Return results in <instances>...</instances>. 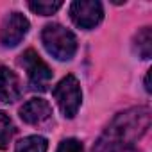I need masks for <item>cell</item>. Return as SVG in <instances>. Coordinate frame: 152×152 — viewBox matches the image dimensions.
Returning <instances> with one entry per match:
<instances>
[{
	"instance_id": "obj_12",
	"label": "cell",
	"mask_w": 152,
	"mask_h": 152,
	"mask_svg": "<svg viewBox=\"0 0 152 152\" xmlns=\"http://www.w3.org/2000/svg\"><path fill=\"white\" fill-rule=\"evenodd\" d=\"M63 6V2H29V7L31 11H34L36 15H41V16H48V15H54L59 7Z\"/></svg>"
},
{
	"instance_id": "obj_2",
	"label": "cell",
	"mask_w": 152,
	"mask_h": 152,
	"mask_svg": "<svg viewBox=\"0 0 152 152\" xmlns=\"http://www.w3.org/2000/svg\"><path fill=\"white\" fill-rule=\"evenodd\" d=\"M41 41L47 52L59 61H68L77 52V39L73 32L59 23H48L41 32Z\"/></svg>"
},
{
	"instance_id": "obj_6",
	"label": "cell",
	"mask_w": 152,
	"mask_h": 152,
	"mask_svg": "<svg viewBox=\"0 0 152 152\" xmlns=\"http://www.w3.org/2000/svg\"><path fill=\"white\" fill-rule=\"evenodd\" d=\"M29 32V20L22 13H9L0 27V43L4 47H16Z\"/></svg>"
},
{
	"instance_id": "obj_1",
	"label": "cell",
	"mask_w": 152,
	"mask_h": 152,
	"mask_svg": "<svg viewBox=\"0 0 152 152\" xmlns=\"http://www.w3.org/2000/svg\"><path fill=\"white\" fill-rule=\"evenodd\" d=\"M150 127V109L145 106L131 107L118 113L99 138L91 152H113L120 147L132 145Z\"/></svg>"
},
{
	"instance_id": "obj_4",
	"label": "cell",
	"mask_w": 152,
	"mask_h": 152,
	"mask_svg": "<svg viewBox=\"0 0 152 152\" xmlns=\"http://www.w3.org/2000/svg\"><path fill=\"white\" fill-rule=\"evenodd\" d=\"M72 22L81 29H93L104 18L102 4L97 0H77L70 6Z\"/></svg>"
},
{
	"instance_id": "obj_13",
	"label": "cell",
	"mask_w": 152,
	"mask_h": 152,
	"mask_svg": "<svg viewBox=\"0 0 152 152\" xmlns=\"http://www.w3.org/2000/svg\"><path fill=\"white\" fill-rule=\"evenodd\" d=\"M57 152H84L83 148V143L75 138H68V140H63L57 147Z\"/></svg>"
},
{
	"instance_id": "obj_7",
	"label": "cell",
	"mask_w": 152,
	"mask_h": 152,
	"mask_svg": "<svg viewBox=\"0 0 152 152\" xmlns=\"http://www.w3.org/2000/svg\"><path fill=\"white\" fill-rule=\"evenodd\" d=\"M50 116H52V107L43 99H31L20 107V118L25 124H31V125L43 124Z\"/></svg>"
},
{
	"instance_id": "obj_10",
	"label": "cell",
	"mask_w": 152,
	"mask_h": 152,
	"mask_svg": "<svg viewBox=\"0 0 152 152\" xmlns=\"http://www.w3.org/2000/svg\"><path fill=\"white\" fill-rule=\"evenodd\" d=\"M48 141L43 136H27L16 143L15 152H47Z\"/></svg>"
},
{
	"instance_id": "obj_5",
	"label": "cell",
	"mask_w": 152,
	"mask_h": 152,
	"mask_svg": "<svg viewBox=\"0 0 152 152\" xmlns=\"http://www.w3.org/2000/svg\"><path fill=\"white\" fill-rule=\"evenodd\" d=\"M22 64L27 70L29 75V83L34 90H47L50 79H52V70L48 68V64L38 56V52H34L32 48L25 50L22 56Z\"/></svg>"
},
{
	"instance_id": "obj_8",
	"label": "cell",
	"mask_w": 152,
	"mask_h": 152,
	"mask_svg": "<svg viewBox=\"0 0 152 152\" xmlns=\"http://www.w3.org/2000/svg\"><path fill=\"white\" fill-rule=\"evenodd\" d=\"M20 95L22 84L18 75L6 66H0V104H11L18 100Z\"/></svg>"
},
{
	"instance_id": "obj_11",
	"label": "cell",
	"mask_w": 152,
	"mask_h": 152,
	"mask_svg": "<svg viewBox=\"0 0 152 152\" xmlns=\"http://www.w3.org/2000/svg\"><path fill=\"white\" fill-rule=\"evenodd\" d=\"M13 134H15L13 120L9 118L7 113L0 111V150H4V148L9 147V143L13 140Z\"/></svg>"
},
{
	"instance_id": "obj_9",
	"label": "cell",
	"mask_w": 152,
	"mask_h": 152,
	"mask_svg": "<svg viewBox=\"0 0 152 152\" xmlns=\"http://www.w3.org/2000/svg\"><path fill=\"white\" fill-rule=\"evenodd\" d=\"M134 52L141 59H148L152 54V29L143 27L134 36Z\"/></svg>"
},
{
	"instance_id": "obj_3",
	"label": "cell",
	"mask_w": 152,
	"mask_h": 152,
	"mask_svg": "<svg viewBox=\"0 0 152 152\" xmlns=\"http://www.w3.org/2000/svg\"><path fill=\"white\" fill-rule=\"evenodd\" d=\"M54 99L61 113L66 118H73L83 104V91H81V84L77 77L66 75L64 79H61L59 84L54 88Z\"/></svg>"
},
{
	"instance_id": "obj_14",
	"label": "cell",
	"mask_w": 152,
	"mask_h": 152,
	"mask_svg": "<svg viewBox=\"0 0 152 152\" xmlns=\"http://www.w3.org/2000/svg\"><path fill=\"white\" fill-rule=\"evenodd\" d=\"M113 152H140L134 145H125V147H120V148H116V150H113Z\"/></svg>"
},
{
	"instance_id": "obj_15",
	"label": "cell",
	"mask_w": 152,
	"mask_h": 152,
	"mask_svg": "<svg viewBox=\"0 0 152 152\" xmlns=\"http://www.w3.org/2000/svg\"><path fill=\"white\" fill-rule=\"evenodd\" d=\"M148 77H150V73H147V77H145V90L150 91V86H148Z\"/></svg>"
}]
</instances>
